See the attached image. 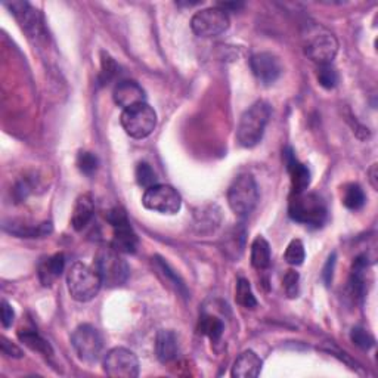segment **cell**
I'll list each match as a JSON object with an SVG mask.
<instances>
[{"label": "cell", "instance_id": "1", "mask_svg": "<svg viewBox=\"0 0 378 378\" xmlns=\"http://www.w3.org/2000/svg\"><path fill=\"white\" fill-rule=\"evenodd\" d=\"M272 115V108L266 101H257L243 115L236 129V141L244 148H253L262 141L265 129Z\"/></svg>", "mask_w": 378, "mask_h": 378}, {"label": "cell", "instance_id": "2", "mask_svg": "<svg viewBox=\"0 0 378 378\" xmlns=\"http://www.w3.org/2000/svg\"><path fill=\"white\" fill-rule=\"evenodd\" d=\"M327 206L322 198L313 192L291 194L288 214L294 222L312 228H321L327 221Z\"/></svg>", "mask_w": 378, "mask_h": 378}, {"label": "cell", "instance_id": "3", "mask_svg": "<svg viewBox=\"0 0 378 378\" xmlns=\"http://www.w3.org/2000/svg\"><path fill=\"white\" fill-rule=\"evenodd\" d=\"M67 287L74 300L86 303L98 295L103 280L95 268L77 262L67 273Z\"/></svg>", "mask_w": 378, "mask_h": 378}, {"label": "cell", "instance_id": "4", "mask_svg": "<svg viewBox=\"0 0 378 378\" xmlns=\"http://www.w3.org/2000/svg\"><path fill=\"white\" fill-rule=\"evenodd\" d=\"M95 269L103 280V285L108 288H117L126 284L129 278V265L123 258V254L115 248H101L95 258Z\"/></svg>", "mask_w": 378, "mask_h": 378}, {"label": "cell", "instance_id": "5", "mask_svg": "<svg viewBox=\"0 0 378 378\" xmlns=\"http://www.w3.org/2000/svg\"><path fill=\"white\" fill-rule=\"evenodd\" d=\"M338 52L335 36L324 27H309L305 34V53L317 65L331 64Z\"/></svg>", "mask_w": 378, "mask_h": 378}, {"label": "cell", "instance_id": "6", "mask_svg": "<svg viewBox=\"0 0 378 378\" xmlns=\"http://www.w3.org/2000/svg\"><path fill=\"white\" fill-rule=\"evenodd\" d=\"M258 188L256 179L243 173L233 179L228 189V204L231 210L238 216H248L257 206Z\"/></svg>", "mask_w": 378, "mask_h": 378}, {"label": "cell", "instance_id": "7", "mask_svg": "<svg viewBox=\"0 0 378 378\" xmlns=\"http://www.w3.org/2000/svg\"><path fill=\"white\" fill-rule=\"evenodd\" d=\"M120 123L130 137L145 139L157 126V114L152 107H149L147 103H142L123 110Z\"/></svg>", "mask_w": 378, "mask_h": 378}, {"label": "cell", "instance_id": "8", "mask_svg": "<svg viewBox=\"0 0 378 378\" xmlns=\"http://www.w3.org/2000/svg\"><path fill=\"white\" fill-rule=\"evenodd\" d=\"M71 345L78 356V359L86 364L96 362L104 349L101 332L90 324L78 325L74 330L71 335Z\"/></svg>", "mask_w": 378, "mask_h": 378}, {"label": "cell", "instance_id": "9", "mask_svg": "<svg viewBox=\"0 0 378 378\" xmlns=\"http://www.w3.org/2000/svg\"><path fill=\"white\" fill-rule=\"evenodd\" d=\"M142 204L147 210L155 213L176 214L182 207V198L174 188L157 184L145 191L142 196Z\"/></svg>", "mask_w": 378, "mask_h": 378}, {"label": "cell", "instance_id": "10", "mask_svg": "<svg viewBox=\"0 0 378 378\" xmlns=\"http://www.w3.org/2000/svg\"><path fill=\"white\" fill-rule=\"evenodd\" d=\"M229 23L228 12L214 6L198 11L191 19V28L200 37H216L229 28Z\"/></svg>", "mask_w": 378, "mask_h": 378}, {"label": "cell", "instance_id": "11", "mask_svg": "<svg viewBox=\"0 0 378 378\" xmlns=\"http://www.w3.org/2000/svg\"><path fill=\"white\" fill-rule=\"evenodd\" d=\"M104 371L112 378H136L139 375V359L126 347H114L104 357Z\"/></svg>", "mask_w": 378, "mask_h": 378}, {"label": "cell", "instance_id": "12", "mask_svg": "<svg viewBox=\"0 0 378 378\" xmlns=\"http://www.w3.org/2000/svg\"><path fill=\"white\" fill-rule=\"evenodd\" d=\"M250 67L257 80L265 86L273 85L283 73L280 59L269 52L253 55L250 59Z\"/></svg>", "mask_w": 378, "mask_h": 378}, {"label": "cell", "instance_id": "13", "mask_svg": "<svg viewBox=\"0 0 378 378\" xmlns=\"http://www.w3.org/2000/svg\"><path fill=\"white\" fill-rule=\"evenodd\" d=\"M284 160H285V164H287V170L290 173L293 194L306 192L309 185H310V170H309V167L297 160L291 148H287L284 151Z\"/></svg>", "mask_w": 378, "mask_h": 378}, {"label": "cell", "instance_id": "14", "mask_svg": "<svg viewBox=\"0 0 378 378\" xmlns=\"http://www.w3.org/2000/svg\"><path fill=\"white\" fill-rule=\"evenodd\" d=\"M8 8H11L12 14L18 19V23L21 24L24 31H27L30 36H37L42 30V19L38 12L27 2H12L6 4Z\"/></svg>", "mask_w": 378, "mask_h": 378}, {"label": "cell", "instance_id": "15", "mask_svg": "<svg viewBox=\"0 0 378 378\" xmlns=\"http://www.w3.org/2000/svg\"><path fill=\"white\" fill-rule=\"evenodd\" d=\"M112 98L118 107L127 110L133 105L145 103V92L136 82L125 80L115 86Z\"/></svg>", "mask_w": 378, "mask_h": 378}, {"label": "cell", "instance_id": "16", "mask_svg": "<svg viewBox=\"0 0 378 378\" xmlns=\"http://www.w3.org/2000/svg\"><path fill=\"white\" fill-rule=\"evenodd\" d=\"M112 229H114V236L111 247L122 254H135L139 241L135 231L130 226V222L129 221L122 222L112 226Z\"/></svg>", "mask_w": 378, "mask_h": 378}, {"label": "cell", "instance_id": "17", "mask_svg": "<svg viewBox=\"0 0 378 378\" xmlns=\"http://www.w3.org/2000/svg\"><path fill=\"white\" fill-rule=\"evenodd\" d=\"M262 359L253 350H246L236 357L231 375L235 378H256L262 371Z\"/></svg>", "mask_w": 378, "mask_h": 378}, {"label": "cell", "instance_id": "18", "mask_svg": "<svg viewBox=\"0 0 378 378\" xmlns=\"http://www.w3.org/2000/svg\"><path fill=\"white\" fill-rule=\"evenodd\" d=\"M246 247V229L243 226H233L228 229L221 241V248L226 257L238 261L244 253Z\"/></svg>", "mask_w": 378, "mask_h": 378}, {"label": "cell", "instance_id": "19", "mask_svg": "<svg viewBox=\"0 0 378 378\" xmlns=\"http://www.w3.org/2000/svg\"><path fill=\"white\" fill-rule=\"evenodd\" d=\"M64 268H65V257L63 253H56L45 258V261L38 265V278H41V283L45 287L52 285L58 278L61 276Z\"/></svg>", "mask_w": 378, "mask_h": 378}, {"label": "cell", "instance_id": "20", "mask_svg": "<svg viewBox=\"0 0 378 378\" xmlns=\"http://www.w3.org/2000/svg\"><path fill=\"white\" fill-rule=\"evenodd\" d=\"M95 211L93 198L90 194H83L77 198L74 204L73 216H71V225L75 231H83L89 222L92 221Z\"/></svg>", "mask_w": 378, "mask_h": 378}, {"label": "cell", "instance_id": "21", "mask_svg": "<svg viewBox=\"0 0 378 378\" xmlns=\"http://www.w3.org/2000/svg\"><path fill=\"white\" fill-rule=\"evenodd\" d=\"M155 352L157 357L160 359V362L167 364L173 361L177 355V338L173 331L162 330L157 334L155 340Z\"/></svg>", "mask_w": 378, "mask_h": 378}, {"label": "cell", "instance_id": "22", "mask_svg": "<svg viewBox=\"0 0 378 378\" xmlns=\"http://www.w3.org/2000/svg\"><path fill=\"white\" fill-rule=\"evenodd\" d=\"M271 246L262 235H258L251 244V265L257 271H265L271 266Z\"/></svg>", "mask_w": 378, "mask_h": 378}, {"label": "cell", "instance_id": "23", "mask_svg": "<svg viewBox=\"0 0 378 378\" xmlns=\"http://www.w3.org/2000/svg\"><path fill=\"white\" fill-rule=\"evenodd\" d=\"M198 330H200L201 334L209 337L211 343H219L224 335L225 324L213 315L203 313L200 317V324H198Z\"/></svg>", "mask_w": 378, "mask_h": 378}, {"label": "cell", "instance_id": "24", "mask_svg": "<svg viewBox=\"0 0 378 378\" xmlns=\"http://www.w3.org/2000/svg\"><path fill=\"white\" fill-rule=\"evenodd\" d=\"M18 338L21 340L27 347H30L34 352L42 353L43 356H52L53 350L49 342H46L42 335H38L36 331L31 330H21L18 332Z\"/></svg>", "mask_w": 378, "mask_h": 378}, {"label": "cell", "instance_id": "25", "mask_svg": "<svg viewBox=\"0 0 378 378\" xmlns=\"http://www.w3.org/2000/svg\"><path fill=\"white\" fill-rule=\"evenodd\" d=\"M365 192L361 188V185L357 184H350L345 188L343 192V204L349 209V210H361L365 206Z\"/></svg>", "mask_w": 378, "mask_h": 378}, {"label": "cell", "instance_id": "26", "mask_svg": "<svg viewBox=\"0 0 378 378\" xmlns=\"http://www.w3.org/2000/svg\"><path fill=\"white\" fill-rule=\"evenodd\" d=\"M235 302L246 309H254L257 306V300L253 294L251 285L246 280V278H240V280H238V283H236Z\"/></svg>", "mask_w": 378, "mask_h": 378}, {"label": "cell", "instance_id": "27", "mask_svg": "<svg viewBox=\"0 0 378 378\" xmlns=\"http://www.w3.org/2000/svg\"><path fill=\"white\" fill-rule=\"evenodd\" d=\"M135 176H136L137 185L145 189L157 185V174L148 163H139L136 167Z\"/></svg>", "mask_w": 378, "mask_h": 378}, {"label": "cell", "instance_id": "28", "mask_svg": "<svg viewBox=\"0 0 378 378\" xmlns=\"http://www.w3.org/2000/svg\"><path fill=\"white\" fill-rule=\"evenodd\" d=\"M305 257H306V253H305L303 243L300 240H293L288 244L285 254H284L285 262L293 266H300L305 261Z\"/></svg>", "mask_w": 378, "mask_h": 378}, {"label": "cell", "instance_id": "29", "mask_svg": "<svg viewBox=\"0 0 378 378\" xmlns=\"http://www.w3.org/2000/svg\"><path fill=\"white\" fill-rule=\"evenodd\" d=\"M99 166V160L98 157L92 152L88 151H80L77 155V167L80 170L83 174L86 176H92L96 173Z\"/></svg>", "mask_w": 378, "mask_h": 378}, {"label": "cell", "instance_id": "30", "mask_svg": "<svg viewBox=\"0 0 378 378\" xmlns=\"http://www.w3.org/2000/svg\"><path fill=\"white\" fill-rule=\"evenodd\" d=\"M317 82L325 89H334L338 83V74L331 64L317 67Z\"/></svg>", "mask_w": 378, "mask_h": 378}, {"label": "cell", "instance_id": "31", "mask_svg": "<svg viewBox=\"0 0 378 378\" xmlns=\"http://www.w3.org/2000/svg\"><path fill=\"white\" fill-rule=\"evenodd\" d=\"M350 338H352L353 345H356L357 347L362 349V350H369L375 345L374 337L368 331L361 328V327H355L352 330Z\"/></svg>", "mask_w": 378, "mask_h": 378}, {"label": "cell", "instance_id": "32", "mask_svg": "<svg viewBox=\"0 0 378 378\" xmlns=\"http://www.w3.org/2000/svg\"><path fill=\"white\" fill-rule=\"evenodd\" d=\"M298 283H300V276H298V273L295 271H287L283 280V287L290 298H295L298 293H300V285H298Z\"/></svg>", "mask_w": 378, "mask_h": 378}, {"label": "cell", "instance_id": "33", "mask_svg": "<svg viewBox=\"0 0 378 378\" xmlns=\"http://www.w3.org/2000/svg\"><path fill=\"white\" fill-rule=\"evenodd\" d=\"M101 82L105 85V83H108L110 80H112V78H114V75L117 74V71H118V67H117V64L114 63V59L108 55V53H105V52H103V61H101Z\"/></svg>", "mask_w": 378, "mask_h": 378}, {"label": "cell", "instance_id": "34", "mask_svg": "<svg viewBox=\"0 0 378 378\" xmlns=\"http://www.w3.org/2000/svg\"><path fill=\"white\" fill-rule=\"evenodd\" d=\"M0 310H2V324H4V327L9 328L14 324V320H15V312H14L12 306L6 300H2V308H0Z\"/></svg>", "mask_w": 378, "mask_h": 378}, {"label": "cell", "instance_id": "35", "mask_svg": "<svg viewBox=\"0 0 378 378\" xmlns=\"http://www.w3.org/2000/svg\"><path fill=\"white\" fill-rule=\"evenodd\" d=\"M334 266H335V253H332L330 257H328V262L325 263L324 266V271H322V280L325 283V285L328 287L332 281V273H334Z\"/></svg>", "mask_w": 378, "mask_h": 378}, {"label": "cell", "instance_id": "36", "mask_svg": "<svg viewBox=\"0 0 378 378\" xmlns=\"http://www.w3.org/2000/svg\"><path fill=\"white\" fill-rule=\"evenodd\" d=\"M2 352L11 357H23V350L6 340L5 337H2Z\"/></svg>", "mask_w": 378, "mask_h": 378}, {"label": "cell", "instance_id": "37", "mask_svg": "<svg viewBox=\"0 0 378 378\" xmlns=\"http://www.w3.org/2000/svg\"><path fill=\"white\" fill-rule=\"evenodd\" d=\"M369 182H371V185H372L374 189L378 188V182H377V164H374L371 167V170H369Z\"/></svg>", "mask_w": 378, "mask_h": 378}]
</instances>
